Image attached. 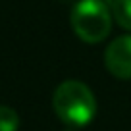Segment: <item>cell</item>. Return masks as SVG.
Segmentation results:
<instances>
[{"mask_svg":"<svg viewBox=\"0 0 131 131\" xmlns=\"http://www.w3.org/2000/svg\"><path fill=\"white\" fill-rule=\"evenodd\" d=\"M52 106L56 116L68 125L83 127L93 122L96 114V100L94 94L81 81H64L56 87L52 96Z\"/></svg>","mask_w":131,"mask_h":131,"instance_id":"1","label":"cell"},{"mask_svg":"<svg viewBox=\"0 0 131 131\" xmlns=\"http://www.w3.org/2000/svg\"><path fill=\"white\" fill-rule=\"evenodd\" d=\"M112 16L119 27L131 31V0H112Z\"/></svg>","mask_w":131,"mask_h":131,"instance_id":"4","label":"cell"},{"mask_svg":"<svg viewBox=\"0 0 131 131\" xmlns=\"http://www.w3.org/2000/svg\"><path fill=\"white\" fill-rule=\"evenodd\" d=\"M70 23L83 42L96 45L110 35L112 14L102 0H79L71 8Z\"/></svg>","mask_w":131,"mask_h":131,"instance_id":"2","label":"cell"},{"mask_svg":"<svg viewBox=\"0 0 131 131\" xmlns=\"http://www.w3.org/2000/svg\"><path fill=\"white\" fill-rule=\"evenodd\" d=\"M64 131H75V129H64Z\"/></svg>","mask_w":131,"mask_h":131,"instance_id":"6","label":"cell"},{"mask_svg":"<svg viewBox=\"0 0 131 131\" xmlns=\"http://www.w3.org/2000/svg\"><path fill=\"white\" fill-rule=\"evenodd\" d=\"M19 127V116L14 108L0 106V131H17Z\"/></svg>","mask_w":131,"mask_h":131,"instance_id":"5","label":"cell"},{"mask_svg":"<svg viewBox=\"0 0 131 131\" xmlns=\"http://www.w3.org/2000/svg\"><path fill=\"white\" fill-rule=\"evenodd\" d=\"M104 66L114 77L131 79V35L118 37L104 52Z\"/></svg>","mask_w":131,"mask_h":131,"instance_id":"3","label":"cell"}]
</instances>
